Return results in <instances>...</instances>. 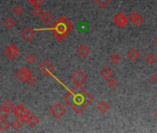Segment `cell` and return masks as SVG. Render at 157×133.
<instances>
[{"instance_id":"obj_15","label":"cell","mask_w":157,"mask_h":133,"mask_svg":"<svg viewBox=\"0 0 157 133\" xmlns=\"http://www.w3.org/2000/svg\"><path fill=\"white\" fill-rule=\"evenodd\" d=\"M128 56H129V58H130V60H132V61H137V60L140 58L141 54H140V52H139L137 49L131 48V49L129 51V53H128Z\"/></svg>"},{"instance_id":"obj_3","label":"cell","mask_w":157,"mask_h":133,"mask_svg":"<svg viewBox=\"0 0 157 133\" xmlns=\"http://www.w3.org/2000/svg\"><path fill=\"white\" fill-rule=\"evenodd\" d=\"M87 75L85 74V72L81 71V70H77L75 71L71 77L70 80L71 81L76 85V86H82V84H84L87 81Z\"/></svg>"},{"instance_id":"obj_34","label":"cell","mask_w":157,"mask_h":133,"mask_svg":"<svg viewBox=\"0 0 157 133\" xmlns=\"http://www.w3.org/2000/svg\"><path fill=\"white\" fill-rule=\"evenodd\" d=\"M154 116H155V117L157 118V110H156V111L154 112Z\"/></svg>"},{"instance_id":"obj_10","label":"cell","mask_w":157,"mask_h":133,"mask_svg":"<svg viewBox=\"0 0 157 133\" xmlns=\"http://www.w3.org/2000/svg\"><path fill=\"white\" fill-rule=\"evenodd\" d=\"M12 112H13L14 116H15L16 117H18V118H20V117H22L30 116V112L25 106H23L22 105H18V106H16L13 108Z\"/></svg>"},{"instance_id":"obj_22","label":"cell","mask_w":157,"mask_h":133,"mask_svg":"<svg viewBox=\"0 0 157 133\" xmlns=\"http://www.w3.org/2000/svg\"><path fill=\"white\" fill-rule=\"evenodd\" d=\"M118 86V82L116 79L110 78L109 80H107V87L111 90H115L116 87Z\"/></svg>"},{"instance_id":"obj_33","label":"cell","mask_w":157,"mask_h":133,"mask_svg":"<svg viewBox=\"0 0 157 133\" xmlns=\"http://www.w3.org/2000/svg\"><path fill=\"white\" fill-rule=\"evenodd\" d=\"M153 45H154L155 47H157V37L154 38V40H153Z\"/></svg>"},{"instance_id":"obj_24","label":"cell","mask_w":157,"mask_h":133,"mask_svg":"<svg viewBox=\"0 0 157 133\" xmlns=\"http://www.w3.org/2000/svg\"><path fill=\"white\" fill-rule=\"evenodd\" d=\"M13 14L17 17H20L23 13H24V9L21 6H15L13 8V10H12Z\"/></svg>"},{"instance_id":"obj_23","label":"cell","mask_w":157,"mask_h":133,"mask_svg":"<svg viewBox=\"0 0 157 133\" xmlns=\"http://www.w3.org/2000/svg\"><path fill=\"white\" fill-rule=\"evenodd\" d=\"M109 59H110V62H111L112 64L116 65V64H118V63L120 62L121 57L119 56V55H118V54H116V53H113V54L110 56Z\"/></svg>"},{"instance_id":"obj_32","label":"cell","mask_w":157,"mask_h":133,"mask_svg":"<svg viewBox=\"0 0 157 133\" xmlns=\"http://www.w3.org/2000/svg\"><path fill=\"white\" fill-rule=\"evenodd\" d=\"M151 78H152V81H154L156 84H157V73H154V74H152Z\"/></svg>"},{"instance_id":"obj_8","label":"cell","mask_w":157,"mask_h":133,"mask_svg":"<svg viewBox=\"0 0 157 133\" xmlns=\"http://www.w3.org/2000/svg\"><path fill=\"white\" fill-rule=\"evenodd\" d=\"M21 37L27 43L31 42L34 40V38L35 37V30L30 28V27L24 28L21 31Z\"/></svg>"},{"instance_id":"obj_9","label":"cell","mask_w":157,"mask_h":133,"mask_svg":"<svg viewBox=\"0 0 157 133\" xmlns=\"http://www.w3.org/2000/svg\"><path fill=\"white\" fill-rule=\"evenodd\" d=\"M114 22H115L116 25L118 26L119 28H123V27H125L126 25L128 24L129 19H128V17L126 16L123 12H119V13H117V14L115 16V18H114Z\"/></svg>"},{"instance_id":"obj_1","label":"cell","mask_w":157,"mask_h":133,"mask_svg":"<svg viewBox=\"0 0 157 133\" xmlns=\"http://www.w3.org/2000/svg\"><path fill=\"white\" fill-rule=\"evenodd\" d=\"M50 76L55 78V80L57 81L60 85H62L67 90L68 93L64 97V101L76 114H81L83 110L93 101L92 95L84 88H82V86H76L73 89H69L53 73Z\"/></svg>"},{"instance_id":"obj_19","label":"cell","mask_w":157,"mask_h":133,"mask_svg":"<svg viewBox=\"0 0 157 133\" xmlns=\"http://www.w3.org/2000/svg\"><path fill=\"white\" fill-rule=\"evenodd\" d=\"M145 61H146V63H148L149 65L152 66V65H154V64L157 62V57H156V56H155L154 54L149 53V54L147 55V56L145 57Z\"/></svg>"},{"instance_id":"obj_11","label":"cell","mask_w":157,"mask_h":133,"mask_svg":"<svg viewBox=\"0 0 157 133\" xmlns=\"http://www.w3.org/2000/svg\"><path fill=\"white\" fill-rule=\"evenodd\" d=\"M128 19H129L134 25H136V26H141L142 23H143V19H142V17H141L140 14H138L137 12H131V13L130 14V16H129Z\"/></svg>"},{"instance_id":"obj_31","label":"cell","mask_w":157,"mask_h":133,"mask_svg":"<svg viewBox=\"0 0 157 133\" xmlns=\"http://www.w3.org/2000/svg\"><path fill=\"white\" fill-rule=\"evenodd\" d=\"M35 82H36V80H35V78H34V76L31 77V78H30L28 81H27V84L28 85H30V86H34V84H35Z\"/></svg>"},{"instance_id":"obj_12","label":"cell","mask_w":157,"mask_h":133,"mask_svg":"<svg viewBox=\"0 0 157 133\" xmlns=\"http://www.w3.org/2000/svg\"><path fill=\"white\" fill-rule=\"evenodd\" d=\"M77 53H78V55H79L81 58H86V57L90 55V53H91V49H90L87 45H81L78 48Z\"/></svg>"},{"instance_id":"obj_18","label":"cell","mask_w":157,"mask_h":133,"mask_svg":"<svg viewBox=\"0 0 157 133\" xmlns=\"http://www.w3.org/2000/svg\"><path fill=\"white\" fill-rule=\"evenodd\" d=\"M3 24H4V26H5L6 28H8V29H12V28H14V27L16 26L17 21H16L13 18L9 17V18H7V19L3 21Z\"/></svg>"},{"instance_id":"obj_28","label":"cell","mask_w":157,"mask_h":133,"mask_svg":"<svg viewBox=\"0 0 157 133\" xmlns=\"http://www.w3.org/2000/svg\"><path fill=\"white\" fill-rule=\"evenodd\" d=\"M28 3L34 7H41L44 4V0H27Z\"/></svg>"},{"instance_id":"obj_2","label":"cell","mask_w":157,"mask_h":133,"mask_svg":"<svg viewBox=\"0 0 157 133\" xmlns=\"http://www.w3.org/2000/svg\"><path fill=\"white\" fill-rule=\"evenodd\" d=\"M35 31H52L54 36L56 38L58 42H63L67 37V35L72 30V22L66 17H59L55 24L52 27L49 28H40V29H34Z\"/></svg>"},{"instance_id":"obj_35","label":"cell","mask_w":157,"mask_h":133,"mask_svg":"<svg viewBox=\"0 0 157 133\" xmlns=\"http://www.w3.org/2000/svg\"><path fill=\"white\" fill-rule=\"evenodd\" d=\"M0 82H1V77H0Z\"/></svg>"},{"instance_id":"obj_5","label":"cell","mask_w":157,"mask_h":133,"mask_svg":"<svg viewBox=\"0 0 157 133\" xmlns=\"http://www.w3.org/2000/svg\"><path fill=\"white\" fill-rule=\"evenodd\" d=\"M50 114L55 118V119H59L60 117H62L63 116L65 115L66 113V108L63 106L61 104L59 103H56L55 105H53L51 107H50V110H49Z\"/></svg>"},{"instance_id":"obj_14","label":"cell","mask_w":157,"mask_h":133,"mask_svg":"<svg viewBox=\"0 0 157 133\" xmlns=\"http://www.w3.org/2000/svg\"><path fill=\"white\" fill-rule=\"evenodd\" d=\"M97 109L99 110V112H100L101 114H105L106 112L109 111V109H110V105H109L107 102H105V101H101V102L98 104V106H97Z\"/></svg>"},{"instance_id":"obj_17","label":"cell","mask_w":157,"mask_h":133,"mask_svg":"<svg viewBox=\"0 0 157 133\" xmlns=\"http://www.w3.org/2000/svg\"><path fill=\"white\" fill-rule=\"evenodd\" d=\"M112 0H93L94 4H95L100 9H105L110 5Z\"/></svg>"},{"instance_id":"obj_16","label":"cell","mask_w":157,"mask_h":133,"mask_svg":"<svg viewBox=\"0 0 157 133\" xmlns=\"http://www.w3.org/2000/svg\"><path fill=\"white\" fill-rule=\"evenodd\" d=\"M40 17H41V20H42L44 23H45V24L50 23V22L53 20V15H52L50 12H47V11L43 12V13L41 14Z\"/></svg>"},{"instance_id":"obj_4","label":"cell","mask_w":157,"mask_h":133,"mask_svg":"<svg viewBox=\"0 0 157 133\" xmlns=\"http://www.w3.org/2000/svg\"><path fill=\"white\" fill-rule=\"evenodd\" d=\"M38 70L44 76H50L55 70V66H53V64H51L49 60H44L38 66Z\"/></svg>"},{"instance_id":"obj_25","label":"cell","mask_w":157,"mask_h":133,"mask_svg":"<svg viewBox=\"0 0 157 133\" xmlns=\"http://www.w3.org/2000/svg\"><path fill=\"white\" fill-rule=\"evenodd\" d=\"M2 106L3 107H5L6 109H8L9 111H12L13 110V108L15 107V105L10 101V100H6V101L3 103V105H2Z\"/></svg>"},{"instance_id":"obj_27","label":"cell","mask_w":157,"mask_h":133,"mask_svg":"<svg viewBox=\"0 0 157 133\" xmlns=\"http://www.w3.org/2000/svg\"><path fill=\"white\" fill-rule=\"evenodd\" d=\"M25 60L28 64H34L36 62V57L33 54H28L25 57Z\"/></svg>"},{"instance_id":"obj_21","label":"cell","mask_w":157,"mask_h":133,"mask_svg":"<svg viewBox=\"0 0 157 133\" xmlns=\"http://www.w3.org/2000/svg\"><path fill=\"white\" fill-rule=\"evenodd\" d=\"M9 127L10 124L9 123V121L6 120V118H0V130L6 131L7 129H9Z\"/></svg>"},{"instance_id":"obj_26","label":"cell","mask_w":157,"mask_h":133,"mask_svg":"<svg viewBox=\"0 0 157 133\" xmlns=\"http://www.w3.org/2000/svg\"><path fill=\"white\" fill-rule=\"evenodd\" d=\"M21 125H22V123H21L20 120L17 117V118L10 124V127H12V128L15 129V130H19V129H20Z\"/></svg>"},{"instance_id":"obj_6","label":"cell","mask_w":157,"mask_h":133,"mask_svg":"<svg viewBox=\"0 0 157 133\" xmlns=\"http://www.w3.org/2000/svg\"><path fill=\"white\" fill-rule=\"evenodd\" d=\"M17 80L20 82H27V81L33 77V72H31L30 70H29L28 68H21L20 69L16 74H15Z\"/></svg>"},{"instance_id":"obj_29","label":"cell","mask_w":157,"mask_h":133,"mask_svg":"<svg viewBox=\"0 0 157 133\" xmlns=\"http://www.w3.org/2000/svg\"><path fill=\"white\" fill-rule=\"evenodd\" d=\"M9 113H10V111H9L5 107H3V106L0 107V118H7L9 117Z\"/></svg>"},{"instance_id":"obj_13","label":"cell","mask_w":157,"mask_h":133,"mask_svg":"<svg viewBox=\"0 0 157 133\" xmlns=\"http://www.w3.org/2000/svg\"><path fill=\"white\" fill-rule=\"evenodd\" d=\"M100 75L102 76V78L104 80H109L110 78H112L113 76V70L108 68V66H105V68H104L101 71H100Z\"/></svg>"},{"instance_id":"obj_30","label":"cell","mask_w":157,"mask_h":133,"mask_svg":"<svg viewBox=\"0 0 157 133\" xmlns=\"http://www.w3.org/2000/svg\"><path fill=\"white\" fill-rule=\"evenodd\" d=\"M33 14L34 15V16H36V17H38V16H41V14L43 13V10H42V9H41V7H34V9H33Z\"/></svg>"},{"instance_id":"obj_7","label":"cell","mask_w":157,"mask_h":133,"mask_svg":"<svg viewBox=\"0 0 157 133\" xmlns=\"http://www.w3.org/2000/svg\"><path fill=\"white\" fill-rule=\"evenodd\" d=\"M20 55V50L19 48L14 45V44H10L9 45V46L6 48L5 51V56L9 60H15Z\"/></svg>"},{"instance_id":"obj_20","label":"cell","mask_w":157,"mask_h":133,"mask_svg":"<svg viewBox=\"0 0 157 133\" xmlns=\"http://www.w3.org/2000/svg\"><path fill=\"white\" fill-rule=\"evenodd\" d=\"M40 123V118L37 117V116H35V115H31V116H30V119H29V125L30 126V127H35V126H37L38 124Z\"/></svg>"}]
</instances>
